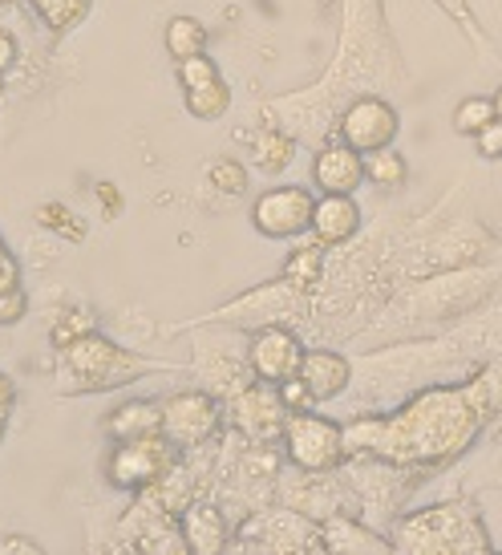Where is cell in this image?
Here are the masks:
<instances>
[{
    "instance_id": "9a60e30c",
    "label": "cell",
    "mask_w": 502,
    "mask_h": 555,
    "mask_svg": "<svg viewBox=\"0 0 502 555\" xmlns=\"http://www.w3.org/2000/svg\"><path fill=\"white\" fill-rule=\"evenodd\" d=\"M324 547L329 552H340V555H389L394 552V543H385L377 531H369L365 524H357V519H345V515H333V519H324Z\"/></svg>"
},
{
    "instance_id": "4fadbf2b",
    "label": "cell",
    "mask_w": 502,
    "mask_h": 555,
    "mask_svg": "<svg viewBox=\"0 0 502 555\" xmlns=\"http://www.w3.org/2000/svg\"><path fill=\"white\" fill-rule=\"evenodd\" d=\"M361 232V207L352 203V195H320L317 211H312V235L317 244L336 247V244H349L352 235Z\"/></svg>"
},
{
    "instance_id": "9c48e42d",
    "label": "cell",
    "mask_w": 502,
    "mask_h": 555,
    "mask_svg": "<svg viewBox=\"0 0 502 555\" xmlns=\"http://www.w3.org/2000/svg\"><path fill=\"white\" fill-rule=\"evenodd\" d=\"M219 426V401L203 389H183L170 401H163V434L175 447H198Z\"/></svg>"
},
{
    "instance_id": "d6a6232c",
    "label": "cell",
    "mask_w": 502,
    "mask_h": 555,
    "mask_svg": "<svg viewBox=\"0 0 502 555\" xmlns=\"http://www.w3.org/2000/svg\"><path fill=\"white\" fill-rule=\"evenodd\" d=\"M450 13H454V21H462V25H471V9H466V0H441Z\"/></svg>"
},
{
    "instance_id": "3957f363",
    "label": "cell",
    "mask_w": 502,
    "mask_h": 555,
    "mask_svg": "<svg viewBox=\"0 0 502 555\" xmlns=\"http://www.w3.org/2000/svg\"><path fill=\"white\" fill-rule=\"evenodd\" d=\"M345 430L333 417H320L312 410H292L284 426V454L300 475H329L345 459Z\"/></svg>"
},
{
    "instance_id": "2e32d148",
    "label": "cell",
    "mask_w": 502,
    "mask_h": 555,
    "mask_svg": "<svg viewBox=\"0 0 502 555\" xmlns=\"http://www.w3.org/2000/svg\"><path fill=\"white\" fill-rule=\"evenodd\" d=\"M158 430H163V405H158V401H123V405L106 417V434L114 442L142 438V434H158Z\"/></svg>"
},
{
    "instance_id": "ac0fdd59",
    "label": "cell",
    "mask_w": 502,
    "mask_h": 555,
    "mask_svg": "<svg viewBox=\"0 0 502 555\" xmlns=\"http://www.w3.org/2000/svg\"><path fill=\"white\" fill-rule=\"evenodd\" d=\"M90 4L93 0H33L37 16H41V21H46V29H53V33L77 29V25L90 16Z\"/></svg>"
},
{
    "instance_id": "1f68e13d",
    "label": "cell",
    "mask_w": 502,
    "mask_h": 555,
    "mask_svg": "<svg viewBox=\"0 0 502 555\" xmlns=\"http://www.w3.org/2000/svg\"><path fill=\"white\" fill-rule=\"evenodd\" d=\"M9 414H13V386L0 377V434H4V422H9Z\"/></svg>"
},
{
    "instance_id": "6da1fadb",
    "label": "cell",
    "mask_w": 502,
    "mask_h": 555,
    "mask_svg": "<svg viewBox=\"0 0 502 555\" xmlns=\"http://www.w3.org/2000/svg\"><path fill=\"white\" fill-rule=\"evenodd\" d=\"M62 353V389L65 393H98V389H114L142 377L151 370L142 357L126 353L123 345L106 340L102 333H86L81 340L57 349Z\"/></svg>"
},
{
    "instance_id": "7c38bea8",
    "label": "cell",
    "mask_w": 502,
    "mask_h": 555,
    "mask_svg": "<svg viewBox=\"0 0 502 555\" xmlns=\"http://www.w3.org/2000/svg\"><path fill=\"white\" fill-rule=\"evenodd\" d=\"M179 527H183L191 555H219L231 547V527H228V519H223V511L215 507V503L191 499L186 511L179 515Z\"/></svg>"
},
{
    "instance_id": "7a4b0ae2",
    "label": "cell",
    "mask_w": 502,
    "mask_h": 555,
    "mask_svg": "<svg viewBox=\"0 0 502 555\" xmlns=\"http://www.w3.org/2000/svg\"><path fill=\"white\" fill-rule=\"evenodd\" d=\"M401 552H487V531L478 515L462 503H441V507L417 511L397 527Z\"/></svg>"
},
{
    "instance_id": "e0dca14e",
    "label": "cell",
    "mask_w": 502,
    "mask_h": 555,
    "mask_svg": "<svg viewBox=\"0 0 502 555\" xmlns=\"http://www.w3.org/2000/svg\"><path fill=\"white\" fill-rule=\"evenodd\" d=\"M203 46H207V29L198 25L195 16H170V25H167V53L175 57V62H183V57H195V53H203Z\"/></svg>"
},
{
    "instance_id": "30bf717a",
    "label": "cell",
    "mask_w": 502,
    "mask_h": 555,
    "mask_svg": "<svg viewBox=\"0 0 502 555\" xmlns=\"http://www.w3.org/2000/svg\"><path fill=\"white\" fill-rule=\"evenodd\" d=\"M300 361H305V345H300L296 333L280 328V324L259 328L256 337H252V345H247V370H252V377L272 382V386L296 377V373H300Z\"/></svg>"
},
{
    "instance_id": "836d02e7",
    "label": "cell",
    "mask_w": 502,
    "mask_h": 555,
    "mask_svg": "<svg viewBox=\"0 0 502 555\" xmlns=\"http://www.w3.org/2000/svg\"><path fill=\"white\" fill-rule=\"evenodd\" d=\"M494 114H499V122H502V86H499V93H494Z\"/></svg>"
},
{
    "instance_id": "603a6c76",
    "label": "cell",
    "mask_w": 502,
    "mask_h": 555,
    "mask_svg": "<svg viewBox=\"0 0 502 555\" xmlns=\"http://www.w3.org/2000/svg\"><path fill=\"white\" fill-rule=\"evenodd\" d=\"M179 81H183V90H203V86L219 81V69H215V62L207 53H195V57L179 62Z\"/></svg>"
},
{
    "instance_id": "cb8c5ba5",
    "label": "cell",
    "mask_w": 502,
    "mask_h": 555,
    "mask_svg": "<svg viewBox=\"0 0 502 555\" xmlns=\"http://www.w3.org/2000/svg\"><path fill=\"white\" fill-rule=\"evenodd\" d=\"M86 333H93V317L90 312H65L62 321L53 324V349H65V345H74V340H81Z\"/></svg>"
},
{
    "instance_id": "f546056e",
    "label": "cell",
    "mask_w": 502,
    "mask_h": 555,
    "mask_svg": "<svg viewBox=\"0 0 502 555\" xmlns=\"http://www.w3.org/2000/svg\"><path fill=\"white\" fill-rule=\"evenodd\" d=\"M0 555H41V543L29 535H0Z\"/></svg>"
},
{
    "instance_id": "7402d4cb",
    "label": "cell",
    "mask_w": 502,
    "mask_h": 555,
    "mask_svg": "<svg viewBox=\"0 0 502 555\" xmlns=\"http://www.w3.org/2000/svg\"><path fill=\"white\" fill-rule=\"evenodd\" d=\"M365 179H373L377 186H397L406 179V158L397 155L394 146H381L365 155Z\"/></svg>"
},
{
    "instance_id": "d6986e66",
    "label": "cell",
    "mask_w": 502,
    "mask_h": 555,
    "mask_svg": "<svg viewBox=\"0 0 502 555\" xmlns=\"http://www.w3.org/2000/svg\"><path fill=\"white\" fill-rule=\"evenodd\" d=\"M186 93V114H195L203 122H215L231 109V86L223 78L203 86V90H183Z\"/></svg>"
},
{
    "instance_id": "44dd1931",
    "label": "cell",
    "mask_w": 502,
    "mask_h": 555,
    "mask_svg": "<svg viewBox=\"0 0 502 555\" xmlns=\"http://www.w3.org/2000/svg\"><path fill=\"white\" fill-rule=\"evenodd\" d=\"M494 118H499V114H494V98H466V102H458V109H454V130L478 139Z\"/></svg>"
},
{
    "instance_id": "277c9868",
    "label": "cell",
    "mask_w": 502,
    "mask_h": 555,
    "mask_svg": "<svg viewBox=\"0 0 502 555\" xmlns=\"http://www.w3.org/2000/svg\"><path fill=\"white\" fill-rule=\"evenodd\" d=\"M240 535L244 540H231L228 552H329L324 547V527L288 507H272L252 515L240 527Z\"/></svg>"
},
{
    "instance_id": "f1b7e54d",
    "label": "cell",
    "mask_w": 502,
    "mask_h": 555,
    "mask_svg": "<svg viewBox=\"0 0 502 555\" xmlns=\"http://www.w3.org/2000/svg\"><path fill=\"white\" fill-rule=\"evenodd\" d=\"M474 142H478V151H482L487 158H502V122L499 118H494V122H490Z\"/></svg>"
},
{
    "instance_id": "8992f818",
    "label": "cell",
    "mask_w": 502,
    "mask_h": 555,
    "mask_svg": "<svg viewBox=\"0 0 502 555\" xmlns=\"http://www.w3.org/2000/svg\"><path fill=\"white\" fill-rule=\"evenodd\" d=\"M312 211H317V199L308 186H272L252 203V223L268 240H296L312 232Z\"/></svg>"
},
{
    "instance_id": "8fae6325",
    "label": "cell",
    "mask_w": 502,
    "mask_h": 555,
    "mask_svg": "<svg viewBox=\"0 0 502 555\" xmlns=\"http://www.w3.org/2000/svg\"><path fill=\"white\" fill-rule=\"evenodd\" d=\"M312 179L329 195H352L357 186L365 183V155L352 151L349 142H329L312 158Z\"/></svg>"
},
{
    "instance_id": "5b68a950",
    "label": "cell",
    "mask_w": 502,
    "mask_h": 555,
    "mask_svg": "<svg viewBox=\"0 0 502 555\" xmlns=\"http://www.w3.org/2000/svg\"><path fill=\"white\" fill-rule=\"evenodd\" d=\"M175 463H179V447L170 442L167 434H142V438L114 442L106 478L110 487H118V491H142V487H151L154 478L167 475Z\"/></svg>"
},
{
    "instance_id": "4dcf8cb0",
    "label": "cell",
    "mask_w": 502,
    "mask_h": 555,
    "mask_svg": "<svg viewBox=\"0 0 502 555\" xmlns=\"http://www.w3.org/2000/svg\"><path fill=\"white\" fill-rule=\"evenodd\" d=\"M9 288H21V268L9 256V247L0 244V293H9Z\"/></svg>"
},
{
    "instance_id": "484cf974",
    "label": "cell",
    "mask_w": 502,
    "mask_h": 555,
    "mask_svg": "<svg viewBox=\"0 0 502 555\" xmlns=\"http://www.w3.org/2000/svg\"><path fill=\"white\" fill-rule=\"evenodd\" d=\"M275 389H280V398H284L288 410H312V405H317V398H312V389L305 386V377H300V373L288 377V382H280Z\"/></svg>"
},
{
    "instance_id": "4316f807",
    "label": "cell",
    "mask_w": 502,
    "mask_h": 555,
    "mask_svg": "<svg viewBox=\"0 0 502 555\" xmlns=\"http://www.w3.org/2000/svg\"><path fill=\"white\" fill-rule=\"evenodd\" d=\"M37 219H41L46 228H57L62 235H74V240H81V235H86V228H81L77 219L69 223V219H65V211L57 207V203H53V207H46V211H37Z\"/></svg>"
},
{
    "instance_id": "83f0119b",
    "label": "cell",
    "mask_w": 502,
    "mask_h": 555,
    "mask_svg": "<svg viewBox=\"0 0 502 555\" xmlns=\"http://www.w3.org/2000/svg\"><path fill=\"white\" fill-rule=\"evenodd\" d=\"M25 309H29V300H25V293H21V288L0 293V324H16L21 317H25Z\"/></svg>"
},
{
    "instance_id": "52a82bcc",
    "label": "cell",
    "mask_w": 502,
    "mask_h": 555,
    "mask_svg": "<svg viewBox=\"0 0 502 555\" xmlns=\"http://www.w3.org/2000/svg\"><path fill=\"white\" fill-rule=\"evenodd\" d=\"M292 410L284 405L280 389L272 382H252L244 386L235 398H231V426L235 434H244L247 442H272V438H284V426H288Z\"/></svg>"
},
{
    "instance_id": "5bb4252c",
    "label": "cell",
    "mask_w": 502,
    "mask_h": 555,
    "mask_svg": "<svg viewBox=\"0 0 502 555\" xmlns=\"http://www.w3.org/2000/svg\"><path fill=\"white\" fill-rule=\"evenodd\" d=\"M300 377H305V386L312 389V398L329 401L349 386L352 373H349V361L340 353H333V349H312V353H305V361H300Z\"/></svg>"
},
{
    "instance_id": "d4e9b609",
    "label": "cell",
    "mask_w": 502,
    "mask_h": 555,
    "mask_svg": "<svg viewBox=\"0 0 502 555\" xmlns=\"http://www.w3.org/2000/svg\"><path fill=\"white\" fill-rule=\"evenodd\" d=\"M211 186L215 191H223V195H240V191L247 186L244 167H240L235 158H219V163H211Z\"/></svg>"
},
{
    "instance_id": "ba28073f",
    "label": "cell",
    "mask_w": 502,
    "mask_h": 555,
    "mask_svg": "<svg viewBox=\"0 0 502 555\" xmlns=\"http://www.w3.org/2000/svg\"><path fill=\"white\" fill-rule=\"evenodd\" d=\"M397 130H401V114H397L385 98H357L345 114H340V142H349L352 151H381V146H394Z\"/></svg>"
},
{
    "instance_id": "ffe728a7",
    "label": "cell",
    "mask_w": 502,
    "mask_h": 555,
    "mask_svg": "<svg viewBox=\"0 0 502 555\" xmlns=\"http://www.w3.org/2000/svg\"><path fill=\"white\" fill-rule=\"evenodd\" d=\"M252 155H256V167L259 170H268V175H280V170H284L292 158H296V142L284 139V134H275V130H268V134H259V139H256Z\"/></svg>"
}]
</instances>
